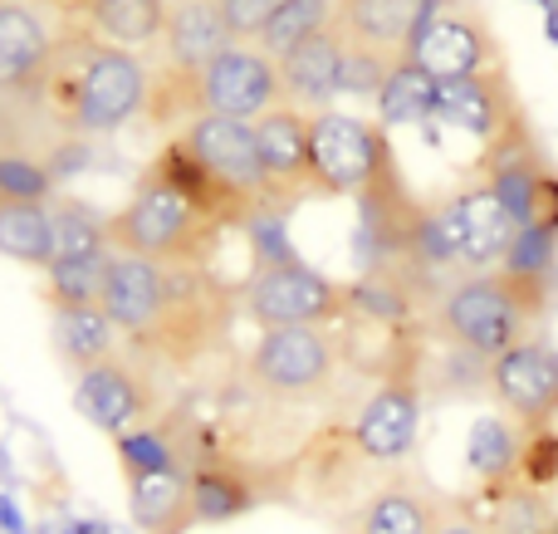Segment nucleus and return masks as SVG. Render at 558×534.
Instances as JSON below:
<instances>
[{
    "instance_id": "obj_21",
    "label": "nucleus",
    "mask_w": 558,
    "mask_h": 534,
    "mask_svg": "<svg viewBox=\"0 0 558 534\" xmlns=\"http://www.w3.org/2000/svg\"><path fill=\"white\" fill-rule=\"evenodd\" d=\"M49 339H54L59 363H64L74 378L123 353V339H118V329H113V319H108L104 304H84V310H49Z\"/></svg>"
},
{
    "instance_id": "obj_32",
    "label": "nucleus",
    "mask_w": 558,
    "mask_h": 534,
    "mask_svg": "<svg viewBox=\"0 0 558 534\" xmlns=\"http://www.w3.org/2000/svg\"><path fill=\"white\" fill-rule=\"evenodd\" d=\"M392 64H397V59L373 54V49L348 45V39H343V69H338V94L377 98V88H383V78H387V69H392Z\"/></svg>"
},
{
    "instance_id": "obj_9",
    "label": "nucleus",
    "mask_w": 558,
    "mask_h": 534,
    "mask_svg": "<svg viewBox=\"0 0 558 534\" xmlns=\"http://www.w3.org/2000/svg\"><path fill=\"white\" fill-rule=\"evenodd\" d=\"M338 368V339L328 329H265L245 359V373L270 398H308L328 388Z\"/></svg>"
},
{
    "instance_id": "obj_30",
    "label": "nucleus",
    "mask_w": 558,
    "mask_h": 534,
    "mask_svg": "<svg viewBox=\"0 0 558 534\" xmlns=\"http://www.w3.org/2000/svg\"><path fill=\"white\" fill-rule=\"evenodd\" d=\"M49 196H54L49 157L29 147H0V202H49Z\"/></svg>"
},
{
    "instance_id": "obj_11",
    "label": "nucleus",
    "mask_w": 558,
    "mask_h": 534,
    "mask_svg": "<svg viewBox=\"0 0 558 534\" xmlns=\"http://www.w3.org/2000/svg\"><path fill=\"white\" fill-rule=\"evenodd\" d=\"M74 412L84 422H94L108 437H128V432L157 422V388L153 373L137 359L118 353V359L98 363V368L74 378Z\"/></svg>"
},
{
    "instance_id": "obj_6",
    "label": "nucleus",
    "mask_w": 558,
    "mask_h": 534,
    "mask_svg": "<svg viewBox=\"0 0 558 534\" xmlns=\"http://www.w3.org/2000/svg\"><path fill=\"white\" fill-rule=\"evenodd\" d=\"M241 310L265 329H324L348 319V284L328 280L324 270L304 265L299 255L255 265L241 284Z\"/></svg>"
},
{
    "instance_id": "obj_16",
    "label": "nucleus",
    "mask_w": 558,
    "mask_h": 534,
    "mask_svg": "<svg viewBox=\"0 0 558 534\" xmlns=\"http://www.w3.org/2000/svg\"><path fill=\"white\" fill-rule=\"evenodd\" d=\"M451 515V500L422 476H397L363 500L348 520V534H436Z\"/></svg>"
},
{
    "instance_id": "obj_33",
    "label": "nucleus",
    "mask_w": 558,
    "mask_h": 534,
    "mask_svg": "<svg viewBox=\"0 0 558 534\" xmlns=\"http://www.w3.org/2000/svg\"><path fill=\"white\" fill-rule=\"evenodd\" d=\"M216 5H221V20H226L231 45H255L260 29L270 25L275 10L284 5V0H216Z\"/></svg>"
},
{
    "instance_id": "obj_4",
    "label": "nucleus",
    "mask_w": 558,
    "mask_h": 534,
    "mask_svg": "<svg viewBox=\"0 0 558 534\" xmlns=\"http://www.w3.org/2000/svg\"><path fill=\"white\" fill-rule=\"evenodd\" d=\"M221 241H226L221 226L211 216H202L177 186H167L153 172H143L133 196L108 216V245H113V255L147 260V265L206 270L221 255Z\"/></svg>"
},
{
    "instance_id": "obj_10",
    "label": "nucleus",
    "mask_w": 558,
    "mask_h": 534,
    "mask_svg": "<svg viewBox=\"0 0 558 534\" xmlns=\"http://www.w3.org/2000/svg\"><path fill=\"white\" fill-rule=\"evenodd\" d=\"M251 133H255V157H260V177H265V206L275 216L318 196L314 157H308V113L279 104L265 118H255Z\"/></svg>"
},
{
    "instance_id": "obj_17",
    "label": "nucleus",
    "mask_w": 558,
    "mask_h": 534,
    "mask_svg": "<svg viewBox=\"0 0 558 534\" xmlns=\"http://www.w3.org/2000/svg\"><path fill=\"white\" fill-rule=\"evenodd\" d=\"M441 0H333V29L348 45H363L373 54L402 59L422 20Z\"/></svg>"
},
{
    "instance_id": "obj_28",
    "label": "nucleus",
    "mask_w": 558,
    "mask_h": 534,
    "mask_svg": "<svg viewBox=\"0 0 558 534\" xmlns=\"http://www.w3.org/2000/svg\"><path fill=\"white\" fill-rule=\"evenodd\" d=\"M328 25H333V0H284V5L275 10L270 25L260 29L255 49L279 64L284 54H294V49H304L308 39H318Z\"/></svg>"
},
{
    "instance_id": "obj_34",
    "label": "nucleus",
    "mask_w": 558,
    "mask_h": 534,
    "mask_svg": "<svg viewBox=\"0 0 558 534\" xmlns=\"http://www.w3.org/2000/svg\"><path fill=\"white\" fill-rule=\"evenodd\" d=\"M436 534H490V525H485V520H475V515H446L441 525H436Z\"/></svg>"
},
{
    "instance_id": "obj_15",
    "label": "nucleus",
    "mask_w": 558,
    "mask_h": 534,
    "mask_svg": "<svg viewBox=\"0 0 558 534\" xmlns=\"http://www.w3.org/2000/svg\"><path fill=\"white\" fill-rule=\"evenodd\" d=\"M177 143L206 167L221 186H231L251 211L275 216L265 206V177H260V157H255V133L251 123H231V118H196L177 133Z\"/></svg>"
},
{
    "instance_id": "obj_26",
    "label": "nucleus",
    "mask_w": 558,
    "mask_h": 534,
    "mask_svg": "<svg viewBox=\"0 0 558 534\" xmlns=\"http://www.w3.org/2000/svg\"><path fill=\"white\" fill-rule=\"evenodd\" d=\"M49 231H54V260H84V255H108V216L94 211L78 196H59L49 202ZM49 260V265H54Z\"/></svg>"
},
{
    "instance_id": "obj_29",
    "label": "nucleus",
    "mask_w": 558,
    "mask_h": 534,
    "mask_svg": "<svg viewBox=\"0 0 558 534\" xmlns=\"http://www.w3.org/2000/svg\"><path fill=\"white\" fill-rule=\"evenodd\" d=\"M432 98H436V84L402 54L387 69L383 88H377V113H383V123H426L432 118Z\"/></svg>"
},
{
    "instance_id": "obj_22",
    "label": "nucleus",
    "mask_w": 558,
    "mask_h": 534,
    "mask_svg": "<svg viewBox=\"0 0 558 534\" xmlns=\"http://www.w3.org/2000/svg\"><path fill=\"white\" fill-rule=\"evenodd\" d=\"M128 506L143 534L192 530V466H167L128 481Z\"/></svg>"
},
{
    "instance_id": "obj_8",
    "label": "nucleus",
    "mask_w": 558,
    "mask_h": 534,
    "mask_svg": "<svg viewBox=\"0 0 558 534\" xmlns=\"http://www.w3.org/2000/svg\"><path fill=\"white\" fill-rule=\"evenodd\" d=\"M407 59H412L432 84H456V78H475V74H490V69H505L495 29L485 25L481 15H471L465 5H446V0L422 20V29H416L412 45H407Z\"/></svg>"
},
{
    "instance_id": "obj_2",
    "label": "nucleus",
    "mask_w": 558,
    "mask_h": 534,
    "mask_svg": "<svg viewBox=\"0 0 558 534\" xmlns=\"http://www.w3.org/2000/svg\"><path fill=\"white\" fill-rule=\"evenodd\" d=\"M153 74L133 49H118L108 39L88 35L84 25L54 29L39 108L64 128L69 137H108L147 113Z\"/></svg>"
},
{
    "instance_id": "obj_1",
    "label": "nucleus",
    "mask_w": 558,
    "mask_h": 534,
    "mask_svg": "<svg viewBox=\"0 0 558 534\" xmlns=\"http://www.w3.org/2000/svg\"><path fill=\"white\" fill-rule=\"evenodd\" d=\"M104 310L123 339V353L143 363L147 373L192 368L231 333L241 290L221 280L216 265L182 270V265H147L113 255Z\"/></svg>"
},
{
    "instance_id": "obj_7",
    "label": "nucleus",
    "mask_w": 558,
    "mask_h": 534,
    "mask_svg": "<svg viewBox=\"0 0 558 534\" xmlns=\"http://www.w3.org/2000/svg\"><path fill=\"white\" fill-rule=\"evenodd\" d=\"M416 427H422V349H416V339H407L392 368L383 373V383L363 398L343 441L353 447L357 461L392 466L416 447Z\"/></svg>"
},
{
    "instance_id": "obj_5",
    "label": "nucleus",
    "mask_w": 558,
    "mask_h": 534,
    "mask_svg": "<svg viewBox=\"0 0 558 534\" xmlns=\"http://www.w3.org/2000/svg\"><path fill=\"white\" fill-rule=\"evenodd\" d=\"M549 304V284H524L514 275H471L441 300V333L456 349L475 353V359L495 363L500 353H510L514 343L530 339V324Z\"/></svg>"
},
{
    "instance_id": "obj_14",
    "label": "nucleus",
    "mask_w": 558,
    "mask_h": 534,
    "mask_svg": "<svg viewBox=\"0 0 558 534\" xmlns=\"http://www.w3.org/2000/svg\"><path fill=\"white\" fill-rule=\"evenodd\" d=\"M49 54H54V29L45 10L29 0H0V108H39Z\"/></svg>"
},
{
    "instance_id": "obj_31",
    "label": "nucleus",
    "mask_w": 558,
    "mask_h": 534,
    "mask_svg": "<svg viewBox=\"0 0 558 534\" xmlns=\"http://www.w3.org/2000/svg\"><path fill=\"white\" fill-rule=\"evenodd\" d=\"M558 265V235L554 231H520L514 245L505 251L500 275H514L524 284H549Z\"/></svg>"
},
{
    "instance_id": "obj_3",
    "label": "nucleus",
    "mask_w": 558,
    "mask_h": 534,
    "mask_svg": "<svg viewBox=\"0 0 558 534\" xmlns=\"http://www.w3.org/2000/svg\"><path fill=\"white\" fill-rule=\"evenodd\" d=\"M308 157H314L318 196H353L363 202V216H397L412 206L397 172V153L377 123L357 113H308Z\"/></svg>"
},
{
    "instance_id": "obj_25",
    "label": "nucleus",
    "mask_w": 558,
    "mask_h": 534,
    "mask_svg": "<svg viewBox=\"0 0 558 534\" xmlns=\"http://www.w3.org/2000/svg\"><path fill=\"white\" fill-rule=\"evenodd\" d=\"M520 451H524V427H514L510 417H481L471 427V471L481 486H505L520 481Z\"/></svg>"
},
{
    "instance_id": "obj_18",
    "label": "nucleus",
    "mask_w": 558,
    "mask_h": 534,
    "mask_svg": "<svg viewBox=\"0 0 558 534\" xmlns=\"http://www.w3.org/2000/svg\"><path fill=\"white\" fill-rule=\"evenodd\" d=\"M157 45H162V69H172V74H196V69H206L221 49H231L221 5H216V0H172Z\"/></svg>"
},
{
    "instance_id": "obj_23",
    "label": "nucleus",
    "mask_w": 558,
    "mask_h": 534,
    "mask_svg": "<svg viewBox=\"0 0 558 534\" xmlns=\"http://www.w3.org/2000/svg\"><path fill=\"white\" fill-rule=\"evenodd\" d=\"M74 25H84L88 35L137 54L143 45H157V39H162L167 0H84Z\"/></svg>"
},
{
    "instance_id": "obj_13",
    "label": "nucleus",
    "mask_w": 558,
    "mask_h": 534,
    "mask_svg": "<svg viewBox=\"0 0 558 534\" xmlns=\"http://www.w3.org/2000/svg\"><path fill=\"white\" fill-rule=\"evenodd\" d=\"M490 392L514 427H549L558 417V349L539 339L514 343L490 363Z\"/></svg>"
},
{
    "instance_id": "obj_24",
    "label": "nucleus",
    "mask_w": 558,
    "mask_h": 534,
    "mask_svg": "<svg viewBox=\"0 0 558 534\" xmlns=\"http://www.w3.org/2000/svg\"><path fill=\"white\" fill-rule=\"evenodd\" d=\"M54 202V196H49ZM49 202H0V255L45 275L54 260V231H49Z\"/></svg>"
},
{
    "instance_id": "obj_20",
    "label": "nucleus",
    "mask_w": 558,
    "mask_h": 534,
    "mask_svg": "<svg viewBox=\"0 0 558 534\" xmlns=\"http://www.w3.org/2000/svg\"><path fill=\"white\" fill-rule=\"evenodd\" d=\"M260 481L241 461L206 457L192 466V525H231L260 506Z\"/></svg>"
},
{
    "instance_id": "obj_35",
    "label": "nucleus",
    "mask_w": 558,
    "mask_h": 534,
    "mask_svg": "<svg viewBox=\"0 0 558 534\" xmlns=\"http://www.w3.org/2000/svg\"><path fill=\"white\" fill-rule=\"evenodd\" d=\"M29 5H39V10H59V15H69V25L78 20V5L84 0H29Z\"/></svg>"
},
{
    "instance_id": "obj_19",
    "label": "nucleus",
    "mask_w": 558,
    "mask_h": 534,
    "mask_svg": "<svg viewBox=\"0 0 558 534\" xmlns=\"http://www.w3.org/2000/svg\"><path fill=\"white\" fill-rule=\"evenodd\" d=\"M338 69H343V35L333 25L318 39H308L304 49L279 59V88H284V104L299 113H324L338 98Z\"/></svg>"
},
{
    "instance_id": "obj_12",
    "label": "nucleus",
    "mask_w": 558,
    "mask_h": 534,
    "mask_svg": "<svg viewBox=\"0 0 558 534\" xmlns=\"http://www.w3.org/2000/svg\"><path fill=\"white\" fill-rule=\"evenodd\" d=\"M426 123H441L465 137H481L485 147L500 143L510 128L524 123V108L510 84V69H490V74H475V78H456V84H436L432 118H426Z\"/></svg>"
},
{
    "instance_id": "obj_27",
    "label": "nucleus",
    "mask_w": 558,
    "mask_h": 534,
    "mask_svg": "<svg viewBox=\"0 0 558 534\" xmlns=\"http://www.w3.org/2000/svg\"><path fill=\"white\" fill-rule=\"evenodd\" d=\"M108 270H113V251L108 255H84V260H54L45 270L39 300L49 310H84V304H104Z\"/></svg>"
}]
</instances>
